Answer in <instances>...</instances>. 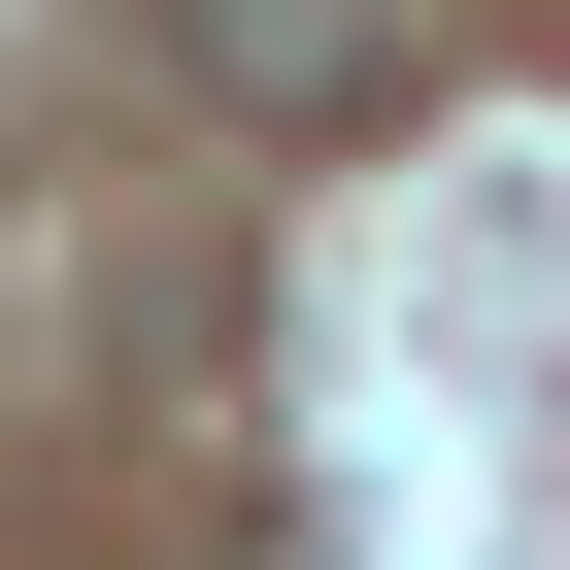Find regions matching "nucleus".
I'll return each mask as SVG.
<instances>
[{"mask_svg": "<svg viewBox=\"0 0 570 570\" xmlns=\"http://www.w3.org/2000/svg\"><path fill=\"white\" fill-rule=\"evenodd\" d=\"M202 101H268V135H403L436 35H403V0H202Z\"/></svg>", "mask_w": 570, "mask_h": 570, "instance_id": "nucleus-1", "label": "nucleus"}]
</instances>
